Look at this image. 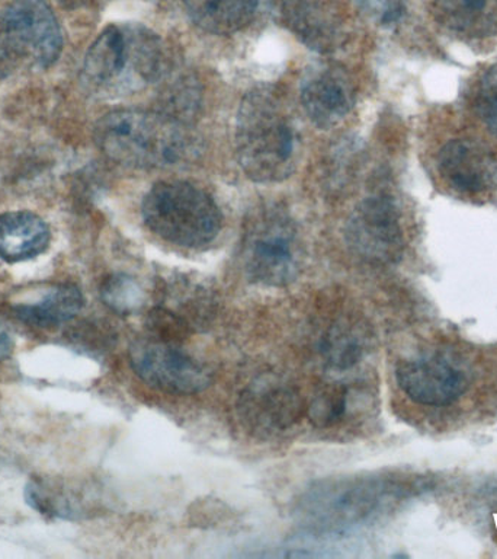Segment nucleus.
Returning <instances> with one entry per match:
<instances>
[{
  "label": "nucleus",
  "instance_id": "nucleus-1",
  "mask_svg": "<svg viewBox=\"0 0 497 559\" xmlns=\"http://www.w3.org/2000/svg\"><path fill=\"white\" fill-rule=\"evenodd\" d=\"M235 152L252 181H283L295 170L299 140L283 105L272 91L247 92L235 120Z\"/></svg>",
  "mask_w": 497,
  "mask_h": 559
},
{
  "label": "nucleus",
  "instance_id": "nucleus-2",
  "mask_svg": "<svg viewBox=\"0 0 497 559\" xmlns=\"http://www.w3.org/2000/svg\"><path fill=\"white\" fill-rule=\"evenodd\" d=\"M94 139L105 156L130 168L177 165L192 151L191 135L181 122L143 109L105 114L96 122Z\"/></svg>",
  "mask_w": 497,
  "mask_h": 559
},
{
  "label": "nucleus",
  "instance_id": "nucleus-3",
  "mask_svg": "<svg viewBox=\"0 0 497 559\" xmlns=\"http://www.w3.org/2000/svg\"><path fill=\"white\" fill-rule=\"evenodd\" d=\"M161 70V46L155 34L137 24H112L87 50L82 81L98 94L120 95L155 81Z\"/></svg>",
  "mask_w": 497,
  "mask_h": 559
},
{
  "label": "nucleus",
  "instance_id": "nucleus-4",
  "mask_svg": "<svg viewBox=\"0 0 497 559\" xmlns=\"http://www.w3.org/2000/svg\"><path fill=\"white\" fill-rule=\"evenodd\" d=\"M143 221L153 234L182 248H203L217 238L221 213L216 201L191 183H156L144 197Z\"/></svg>",
  "mask_w": 497,
  "mask_h": 559
},
{
  "label": "nucleus",
  "instance_id": "nucleus-5",
  "mask_svg": "<svg viewBox=\"0 0 497 559\" xmlns=\"http://www.w3.org/2000/svg\"><path fill=\"white\" fill-rule=\"evenodd\" d=\"M61 50L63 34L46 0H16L0 11V79L25 64L50 68Z\"/></svg>",
  "mask_w": 497,
  "mask_h": 559
},
{
  "label": "nucleus",
  "instance_id": "nucleus-6",
  "mask_svg": "<svg viewBox=\"0 0 497 559\" xmlns=\"http://www.w3.org/2000/svg\"><path fill=\"white\" fill-rule=\"evenodd\" d=\"M242 257L253 283L283 287L294 282L303 253L295 225L288 214L277 207L257 212L244 234Z\"/></svg>",
  "mask_w": 497,
  "mask_h": 559
},
{
  "label": "nucleus",
  "instance_id": "nucleus-7",
  "mask_svg": "<svg viewBox=\"0 0 497 559\" xmlns=\"http://www.w3.org/2000/svg\"><path fill=\"white\" fill-rule=\"evenodd\" d=\"M130 362L148 386L172 395H194L211 384L207 367L183 353L179 345L151 336L131 344Z\"/></svg>",
  "mask_w": 497,
  "mask_h": 559
},
{
  "label": "nucleus",
  "instance_id": "nucleus-8",
  "mask_svg": "<svg viewBox=\"0 0 497 559\" xmlns=\"http://www.w3.org/2000/svg\"><path fill=\"white\" fill-rule=\"evenodd\" d=\"M344 238L361 260L374 265L392 264L403 252V231L396 205L383 195L365 199L349 216Z\"/></svg>",
  "mask_w": 497,
  "mask_h": 559
},
{
  "label": "nucleus",
  "instance_id": "nucleus-9",
  "mask_svg": "<svg viewBox=\"0 0 497 559\" xmlns=\"http://www.w3.org/2000/svg\"><path fill=\"white\" fill-rule=\"evenodd\" d=\"M244 426L257 435H272L294 426L305 413L299 389L278 374L265 373L251 380L238 397Z\"/></svg>",
  "mask_w": 497,
  "mask_h": 559
},
{
  "label": "nucleus",
  "instance_id": "nucleus-10",
  "mask_svg": "<svg viewBox=\"0 0 497 559\" xmlns=\"http://www.w3.org/2000/svg\"><path fill=\"white\" fill-rule=\"evenodd\" d=\"M355 103L349 74L340 66L318 63L301 83V104L310 120L320 129L339 124Z\"/></svg>",
  "mask_w": 497,
  "mask_h": 559
},
{
  "label": "nucleus",
  "instance_id": "nucleus-11",
  "mask_svg": "<svg viewBox=\"0 0 497 559\" xmlns=\"http://www.w3.org/2000/svg\"><path fill=\"white\" fill-rule=\"evenodd\" d=\"M396 379L410 400L427 406L452 404L466 386L462 371L440 357L403 361L397 367Z\"/></svg>",
  "mask_w": 497,
  "mask_h": 559
},
{
  "label": "nucleus",
  "instance_id": "nucleus-12",
  "mask_svg": "<svg viewBox=\"0 0 497 559\" xmlns=\"http://www.w3.org/2000/svg\"><path fill=\"white\" fill-rule=\"evenodd\" d=\"M438 173L458 194L478 195L495 182L497 160L484 144L471 139H453L440 148Z\"/></svg>",
  "mask_w": 497,
  "mask_h": 559
},
{
  "label": "nucleus",
  "instance_id": "nucleus-13",
  "mask_svg": "<svg viewBox=\"0 0 497 559\" xmlns=\"http://www.w3.org/2000/svg\"><path fill=\"white\" fill-rule=\"evenodd\" d=\"M51 231L38 214L16 210L0 214V258L7 262L33 260L47 251Z\"/></svg>",
  "mask_w": 497,
  "mask_h": 559
},
{
  "label": "nucleus",
  "instance_id": "nucleus-14",
  "mask_svg": "<svg viewBox=\"0 0 497 559\" xmlns=\"http://www.w3.org/2000/svg\"><path fill=\"white\" fill-rule=\"evenodd\" d=\"M432 15L462 39H484L497 33V0H434Z\"/></svg>",
  "mask_w": 497,
  "mask_h": 559
},
{
  "label": "nucleus",
  "instance_id": "nucleus-15",
  "mask_svg": "<svg viewBox=\"0 0 497 559\" xmlns=\"http://www.w3.org/2000/svg\"><path fill=\"white\" fill-rule=\"evenodd\" d=\"M260 0H183L187 16L205 33L229 35L246 28Z\"/></svg>",
  "mask_w": 497,
  "mask_h": 559
},
{
  "label": "nucleus",
  "instance_id": "nucleus-16",
  "mask_svg": "<svg viewBox=\"0 0 497 559\" xmlns=\"http://www.w3.org/2000/svg\"><path fill=\"white\" fill-rule=\"evenodd\" d=\"M286 15L308 46L316 50H329L335 46L339 24L334 9L325 0H286Z\"/></svg>",
  "mask_w": 497,
  "mask_h": 559
},
{
  "label": "nucleus",
  "instance_id": "nucleus-17",
  "mask_svg": "<svg viewBox=\"0 0 497 559\" xmlns=\"http://www.w3.org/2000/svg\"><path fill=\"white\" fill-rule=\"evenodd\" d=\"M85 304L82 292L73 284H60L33 305L15 308L16 318L28 325L50 328L70 321Z\"/></svg>",
  "mask_w": 497,
  "mask_h": 559
},
{
  "label": "nucleus",
  "instance_id": "nucleus-18",
  "mask_svg": "<svg viewBox=\"0 0 497 559\" xmlns=\"http://www.w3.org/2000/svg\"><path fill=\"white\" fill-rule=\"evenodd\" d=\"M318 349L330 369L349 370L364 356V341L352 323L338 321L322 335Z\"/></svg>",
  "mask_w": 497,
  "mask_h": 559
},
{
  "label": "nucleus",
  "instance_id": "nucleus-19",
  "mask_svg": "<svg viewBox=\"0 0 497 559\" xmlns=\"http://www.w3.org/2000/svg\"><path fill=\"white\" fill-rule=\"evenodd\" d=\"M348 409V386L340 382L322 383L305 405L310 421L318 428L338 424Z\"/></svg>",
  "mask_w": 497,
  "mask_h": 559
},
{
  "label": "nucleus",
  "instance_id": "nucleus-20",
  "mask_svg": "<svg viewBox=\"0 0 497 559\" xmlns=\"http://www.w3.org/2000/svg\"><path fill=\"white\" fill-rule=\"evenodd\" d=\"M100 297L109 309L122 317H129L143 308L142 287L134 278L124 274H113L102 283Z\"/></svg>",
  "mask_w": 497,
  "mask_h": 559
},
{
  "label": "nucleus",
  "instance_id": "nucleus-21",
  "mask_svg": "<svg viewBox=\"0 0 497 559\" xmlns=\"http://www.w3.org/2000/svg\"><path fill=\"white\" fill-rule=\"evenodd\" d=\"M146 323L151 338L163 341V343L179 345L190 338L194 332L190 323L163 305H157L150 309Z\"/></svg>",
  "mask_w": 497,
  "mask_h": 559
},
{
  "label": "nucleus",
  "instance_id": "nucleus-22",
  "mask_svg": "<svg viewBox=\"0 0 497 559\" xmlns=\"http://www.w3.org/2000/svg\"><path fill=\"white\" fill-rule=\"evenodd\" d=\"M475 111L488 131L497 138V63L480 78L474 95Z\"/></svg>",
  "mask_w": 497,
  "mask_h": 559
},
{
  "label": "nucleus",
  "instance_id": "nucleus-23",
  "mask_svg": "<svg viewBox=\"0 0 497 559\" xmlns=\"http://www.w3.org/2000/svg\"><path fill=\"white\" fill-rule=\"evenodd\" d=\"M362 9L381 24H392L403 13V0H357Z\"/></svg>",
  "mask_w": 497,
  "mask_h": 559
},
{
  "label": "nucleus",
  "instance_id": "nucleus-24",
  "mask_svg": "<svg viewBox=\"0 0 497 559\" xmlns=\"http://www.w3.org/2000/svg\"><path fill=\"white\" fill-rule=\"evenodd\" d=\"M13 349L12 335L9 334L7 328L0 323V361L7 360L11 356Z\"/></svg>",
  "mask_w": 497,
  "mask_h": 559
}]
</instances>
